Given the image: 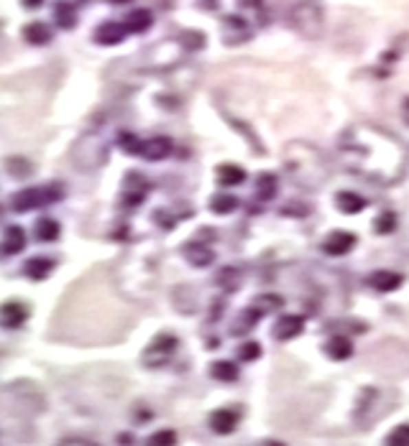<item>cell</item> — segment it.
Instances as JSON below:
<instances>
[{"instance_id":"1","label":"cell","mask_w":409,"mask_h":446,"mask_svg":"<svg viewBox=\"0 0 409 446\" xmlns=\"http://www.w3.org/2000/svg\"><path fill=\"white\" fill-rule=\"evenodd\" d=\"M64 196V191L56 184H49V187H38V189H23L19 194L13 196V209L16 212H31V209H38V207L54 204Z\"/></svg>"},{"instance_id":"2","label":"cell","mask_w":409,"mask_h":446,"mask_svg":"<svg viewBox=\"0 0 409 446\" xmlns=\"http://www.w3.org/2000/svg\"><path fill=\"white\" fill-rule=\"evenodd\" d=\"M291 21H294V26L300 28V34L318 36L320 26H322V10L312 0H305V3H300L297 8L291 10Z\"/></svg>"},{"instance_id":"3","label":"cell","mask_w":409,"mask_h":446,"mask_svg":"<svg viewBox=\"0 0 409 446\" xmlns=\"http://www.w3.org/2000/svg\"><path fill=\"white\" fill-rule=\"evenodd\" d=\"M174 349H177V337H172V334H159V337L148 344L144 360L151 367H162L164 362L174 355Z\"/></svg>"},{"instance_id":"4","label":"cell","mask_w":409,"mask_h":446,"mask_svg":"<svg viewBox=\"0 0 409 446\" xmlns=\"http://www.w3.org/2000/svg\"><path fill=\"white\" fill-rule=\"evenodd\" d=\"M302 329H305V319H302V316H294V314H287V316H282V319L276 321V327H274V339L287 342V339L300 337Z\"/></svg>"},{"instance_id":"5","label":"cell","mask_w":409,"mask_h":446,"mask_svg":"<svg viewBox=\"0 0 409 446\" xmlns=\"http://www.w3.org/2000/svg\"><path fill=\"white\" fill-rule=\"evenodd\" d=\"M123 36H126V26H123V23L105 21V23H100L98 31H95V41L102 46H115L123 41Z\"/></svg>"},{"instance_id":"6","label":"cell","mask_w":409,"mask_h":446,"mask_svg":"<svg viewBox=\"0 0 409 446\" xmlns=\"http://www.w3.org/2000/svg\"><path fill=\"white\" fill-rule=\"evenodd\" d=\"M28 316V309L23 306V303H3L0 306V324L3 327H8V329H19L21 324L26 321Z\"/></svg>"},{"instance_id":"7","label":"cell","mask_w":409,"mask_h":446,"mask_svg":"<svg viewBox=\"0 0 409 446\" xmlns=\"http://www.w3.org/2000/svg\"><path fill=\"white\" fill-rule=\"evenodd\" d=\"M355 245V237L351 232H333L325 240V253L327 255H346Z\"/></svg>"},{"instance_id":"8","label":"cell","mask_w":409,"mask_h":446,"mask_svg":"<svg viewBox=\"0 0 409 446\" xmlns=\"http://www.w3.org/2000/svg\"><path fill=\"white\" fill-rule=\"evenodd\" d=\"M236 423H238V413L230 408H220L210 416V426H212L215 434H230L236 428Z\"/></svg>"},{"instance_id":"9","label":"cell","mask_w":409,"mask_h":446,"mask_svg":"<svg viewBox=\"0 0 409 446\" xmlns=\"http://www.w3.org/2000/svg\"><path fill=\"white\" fill-rule=\"evenodd\" d=\"M23 38L34 46H44L52 41V28L46 26V23H41V21H31V23L23 28Z\"/></svg>"},{"instance_id":"10","label":"cell","mask_w":409,"mask_h":446,"mask_svg":"<svg viewBox=\"0 0 409 446\" xmlns=\"http://www.w3.org/2000/svg\"><path fill=\"white\" fill-rule=\"evenodd\" d=\"M401 281L404 278L399 276V273H394V270H376V273H371V278H368V283L376 288V291H394V288H399Z\"/></svg>"},{"instance_id":"11","label":"cell","mask_w":409,"mask_h":446,"mask_svg":"<svg viewBox=\"0 0 409 446\" xmlns=\"http://www.w3.org/2000/svg\"><path fill=\"white\" fill-rule=\"evenodd\" d=\"M23 248H26V232L21 230L19 224H10L8 230H5V235H3V250L8 255H16Z\"/></svg>"},{"instance_id":"12","label":"cell","mask_w":409,"mask_h":446,"mask_svg":"<svg viewBox=\"0 0 409 446\" xmlns=\"http://www.w3.org/2000/svg\"><path fill=\"white\" fill-rule=\"evenodd\" d=\"M148 161H162L172 153V141L169 138H151L144 143V151H141Z\"/></svg>"},{"instance_id":"13","label":"cell","mask_w":409,"mask_h":446,"mask_svg":"<svg viewBox=\"0 0 409 446\" xmlns=\"http://www.w3.org/2000/svg\"><path fill=\"white\" fill-rule=\"evenodd\" d=\"M184 258L190 260L192 266L208 268L210 263L215 260V255H212V250L205 248V245H187V248H184Z\"/></svg>"},{"instance_id":"14","label":"cell","mask_w":409,"mask_h":446,"mask_svg":"<svg viewBox=\"0 0 409 446\" xmlns=\"http://www.w3.org/2000/svg\"><path fill=\"white\" fill-rule=\"evenodd\" d=\"M338 207H340V212L346 214H358L366 209V199L361 194H353V191H340L338 194Z\"/></svg>"},{"instance_id":"15","label":"cell","mask_w":409,"mask_h":446,"mask_svg":"<svg viewBox=\"0 0 409 446\" xmlns=\"http://www.w3.org/2000/svg\"><path fill=\"white\" fill-rule=\"evenodd\" d=\"M126 31L128 34H144L146 28L151 26V13L148 10H144V8H138V10H133V13H128V18H126Z\"/></svg>"},{"instance_id":"16","label":"cell","mask_w":409,"mask_h":446,"mask_svg":"<svg viewBox=\"0 0 409 446\" xmlns=\"http://www.w3.org/2000/svg\"><path fill=\"white\" fill-rule=\"evenodd\" d=\"M218 181L223 187H238L245 181V171L241 166H233V163H223L218 169Z\"/></svg>"},{"instance_id":"17","label":"cell","mask_w":409,"mask_h":446,"mask_svg":"<svg viewBox=\"0 0 409 446\" xmlns=\"http://www.w3.org/2000/svg\"><path fill=\"white\" fill-rule=\"evenodd\" d=\"M325 352H327V357H333V360H348V357L353 355V344H351L346 337H333V339H327Z\"/></svg>"},{"instance_id":"18","label":"cell","mask_w":409,"mask_h":446,"mask_svg":"<svg viewBox=\"0 0 409 446\" xmlns=\"http://www.w3.org/2000/svg\"><path fill=\"white\" fill-rule=\"evenodd\" d=\"M52 260L49 258H31L26 263V268H23V273H26L31 281H44L49 273H52Z\"/></svg>"},{"instance_id":"19","label":"cell","mask_w":409,"mask_h":446,"mask_svg":"<svg viewBox=\"0 0 409 446\" xmlns=\"http://www.w3.org/2000/svg\"><path fill=\"white\" fill-rule=\"evenodd\" d=\"M54 18L62 28H74V23H77V10H74L72 3H59L54 8Z\"/></svg>"},{"instance_id":"20","label":"cell","mask_w":409,"mask_h":446,"mask_svg":"<svg viewBox=\"0 0 409 446\" xmlns=\"http://www.w3.org/2000/svg\"><path fill=\"white\" fill-rule=\"evenodd\" d=\"M210 375H212L215 380H220V383H233L238 377V367L233 365V362H225V360H223V362H215V365H212Z\"/></svg>"},{"instance_id":"21","label":"cell","mask_w":409,"mask_h":446,"mask_svg":"<svg viewBox=\"0 0 409 446\" xmlns=\"http://www.w3.org/2000/svg\"><path fill=\"white\" fill-rule=\"evenodd\" d=\"M59 237V224L54 220H38L36 222V240L38 242H54Z\"/></svg>"},{"instance_id":"22","label":"cell","mask_w":409,"mask_h":446,"mask_svg":"<svg viewBox=\"0 0 409 446\" xmlns=\"http://www.w3.org/2000/svg\"><path fill=\"white\" fill-rule=\"evenodd\" d=\"M276 178L272 176V174H264V176H258V181H256V196L258 199H274V194H276Z\"/></svg>"},{"instance_id":"23","label":"cell","mask_w":409,"mask_h":446,"mask_svg":"<svg viewBox=\"0 0 409 446\" xmlns=\"http://www.w3.org/2000/svg\"><path fill=\"white\" fill-rule=\"evenodd\" d=\"M236 207H238V199H236V196L220 194V196H215V199H212L210 209H212L215 214H230V212H236Z\"/></svg>"},{"instance_id":"24","label":"cell","mask_w":409,"mask_h":446,"mask_svg":"<svg viewBox=\"0 0 409 446\" xmlns=\"http://www.w3.org/2000/svg\"><path fill=\"white\" fill-rule=\"evenodd\" d=\"M258 319H261V314L256 312V309H248V312H243L241 316H238L233 334H243V331H251V329H254V324Z\"/></svg>"},{"instance_id":"25","label":"cell","mask_w":409,"mask_h":446,"mask_svg":"<svg viewBox=\"0 0 409 446\" xmlns=\"http://www.w3.org/2000/svg\"><path fill=\"white\" fill-rule=\"evenodd\" d=\"M218 283L223 285V288H228V291L238 288V285H241V270H238V268H223L218 273Z\"/></svg>"},{"instance_id":"26","label":"cell","mask_w":409,"mask_h":446,"mask_svg":"<svg viewBox=\"0 0 409 446\" xmlns=\"http://www.w3.org/2000/svg\"><path fill=\"white\" fill-rule=\"evenodd\" d=\"M282 296H274V294H264V296H258L254 301V309L258 314H266V312H274V309H279L282 306Z\"/></svg>"},{"instance_id":"27","label":"cell","mask_w":409,"mask_h":446,"mask_svg":"<svg viewBox=\"0 0 409 446\" xmlns=\"http://www.w3.org/2000/svg\"><path fill=\"white\" fill-rule=\"evenodd\" d=\"M177 444V434H174L172 428H162V431H156L148 436L146 446H174Z\"/></svg>"},{"instance_id":"28","label":"cell","mask_w":409,"mask_h":446,"mask_svg":"<svg viewBox=\"0 0 409 446\" xmlns=\"http://www.w3.org/2000/svg\"><path fill=\"white\" fill-rule=\"evenodd\" d=\"M118 143H120V148H123L126 153H131V156H136V153L144 151V143L138 141L133 133H120L118 135Z\"/></svg>"},{"instance_id":"29","label":"cell","mask_w":409,"mask_h":446,"mask_svg":"<svg viewBox=\"0 0 409 446\" xmlns=\"http://www.w3.org/2000/svg\"><path fill=\"white\" fill-rule=\"evenodd\" d=\"M384 446H409V423L394 428L389 436H386V444Z\"/></svg>"},{"instance_id":"30","label":"cell","mask_w":409,"mask_h":446,"mask_svg":"<svg viewBox=\"0 0 409 446\" xmlns=\"http://www.w3.org/2000/svg\"><path fill=\"white\" fill-rule=\"evenodd\" d=\"M258 357H261V347H258L256 342H245V344L238 347V360H241V362H254Z\"/></svg>"},{"instance_id":"31","label":"cell","mask_w":409,"mask_h":446,"mask_svg":"<svg viewBox=\"0 0 409 446\" xmlns=\"http://www.w3.org/2000/svg\"><path fill=\"white\" fill-rule=\"evenodd\" d=\"M8 171L10 174H16V176H26V174H31V166H28V161H23V159H10Z\"/></svg>"},{"instance_id":"32","label":"cell","mask_w":409,"mask_h":446,"mask_svg":"<svg viewBox=\"0 0 409 446\" xmlns=\"http://www.w3.org/2000/svg\"><path fill=\"white\" fill-rule=\"evenodd\" d=\"M394 222H397L394 214H384V217L376 220V232H391L394 230Z\"/></svg>"},{"instance_id":"33","label":"cell","mask_w":409,"mask_h":446,"mask_svg":"<svg viewBox=\"0 0 409 446\" xmlns=\"http://www.w3.org/2000/svg\"><path fill=\"white\" fill-rule=\"evenodd\" d=\"M41 3H44V0H23V5H26V8H38Z\"/></svg>"},{"instance_id":"34","label":"cell","mask_w":409,"mask_h":446,"mask_svg":"<svg viewBox=\"0 0 409 446\" xmlns=\"http://www.w3.org/2000/svg\"><path fill=\"white\" fill-rule=\"evenodd\" d=\"M401 115H404V120L409 123V99H404V105H401Z\"/></svg>"},{"instance_id":"35","label":"cell","mask_w":409,"mask_h":446,"mask_svg":"<svg viewBox=\"0 0 409 446\" xmlns=\"http://www.w3.org/2000/svg\"><path fill=\"white\" fill-rule=\"evenodd\" d=\"M64 446H95V444H87V441H67Z\"/></svg>"},{"instance_id":"36","label":"cell","mask_w":409,"mask_h":446,"mask_svg":"<svg viewBox=\"0 0 409 446\" xmlns=\"http://www.w3.org/2000/svg\"><path fill=\"white\" fill-rule=\"evenodd\" d=\"M241 3H243V5H256L258 0H241Z\"/></svg>"},{"instance_id":"37","label":"cell","mask_w":409,"mask_h":446,"mask_svg":"<svg viewBox=\"0 0 409 446\" xmlns=\"http://www.w3.org/2000/svg\"><path fill=\"white\" fill-rule=\"evenodd\" d=\"M264 446H284V444H279V441H266Z\"/></svg>"}]
</instances>
